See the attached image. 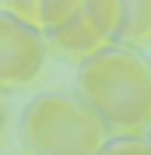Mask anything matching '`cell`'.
<instances>
[{
    "label": "cell",
    "mask_w": 151,
    "mask_h": 155,
    "mask_svg": "<svg viewBox=\"0 0 151 155\" xmlns=\"http://www.w3.org/2000/svg\"><path fill=\"white\" fill-rule=\"evenodd\" d=\"M98 155H151V141L148 137H109Z\"/></svg>",
    "instance_id": "cell-7"
},
{
    "label": "cell",
    "mask_w": 151,
    "mask_h": 155,
    "mask_svg": "<svg viewBox=\"0 0 151 155\" xmlns=\"http://www.w3.org/2000/svg\"><path fill=\"white\" fill-rule=\"evenodd\" d=\"M49 39L35 21L0 7V88L32 85L42 74Z\"/></svg>",
    "instance_id": "cell-3"
},
{
    "label": "cell",
    "mask_w": 151,
    "mask_h": 155,
    "mask_svg": "<svg viewBox=\"0 0 151 155\" xmlns=\"http://www.w3.org/2000/svg\"><path fill=\"white\" fill-rule=\"evenodd\" d=\"M81 4H85V0H39L35 4V25L46 32V28H53V25H60V21L74 18L77 11H81Z\"/></svg>",
    "instance_id": "cell-6"
},
{
    "label": "cell",
    "mask_w": 151,
    "mask_h": 155,
    "mask_svg": "<svg viewBox=\"0 0 151 155\" xmlns=\"http://www.w3.org/2000/svg\"><path fill=\"white\" fill-rule=\"evenodd\" d=\"M77 95L109 137H144L151 130V60L133 46L109 42L81 60Z\"/></svg>",
    "instance_id": "cell-1"
},
{
    "label": "cell",
    "mask_w": 151,
    "mask_h": 155,
    "mask_svg": "<svg viewBox=\"0 0 151 155\" xmlns=\"http://www.w3.org/2000/svg\"><path fill=\"white\" fill-rule=\"evenodd\" d=\"M120 46L141 49L151 42V0H120Z\"/></svg>",
    "instance_id": "cell-4"
},
{
    "label": "cell",
    "mask_w": 151,
    "mask_h": 155,
    "mask_svg": "<svg viewBox=\"0 0 151 155\" xmlns=\"http://www.w3.org/2000/svg\"><path fill=\"white\" fill-rule=\"evenodd\" d=\"M35 4L39 0H4L7 11H14V14H21V18H28V21H35Z\"/></svg>",
    "instance_id": "cell-8"
},
{
    "label": "cell",
    "mask_w": 151,
    "mask_h": 155,
    "mask_svg": "<svg viewBox=\"0 0 151 155\" xmlns=\"http://www.w3.org/2000/svg\"><path fill=\"white\" fill-rule=\"evenodd\" d=\"M4 124H7V106H4V95H0V134H4Z\"/></svg>",
    "instance_id": "cell-9"
},
{
    "label": "cell",
    "mask_w": 151,
    "mask_h": 155,
    "mask_svg": "<svg viewBox=\"0 0 151 155\" xmlns=\"http://www.w3.org/2000/svg\"><path fill=\"white\" fill-rule=\"evenodd\" d=\"M21 141L32 155H98L109 130L81 95L42 92L21 113Z\"/></svg>",
    "instance_id": "cell-2"
},
{
    "label": "cell",
    "mask_w": 151,
    "mask_h": 155,
    "mask_svg": "<svg viewBox=\"0 0 151 155\" xmlns=\"http://www.w3.org/2000/svg\"><path fill=\"white\" fill-rule=\"evenodd\" d=\"M81 18L88 21V28L102 39V46L116 42L120 32V0H85L81 4Z\"/></svg>",
    "instance_id": "cell-5"
}]
</instances>
